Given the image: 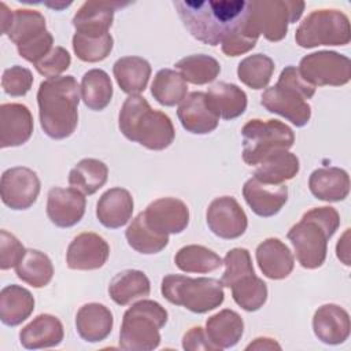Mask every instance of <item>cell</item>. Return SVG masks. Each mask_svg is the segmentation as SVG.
<instances>
[{
    "label": "cell",
    "mask_w": 351,
    "mask_h": 351,
    "mask_svg": "<svg viewBox=\"0 0 351 351\" xmlns=\"http://www.w3.org/2000/svg\"><path fill=\"white\" fill-rule=\"evenodd\" d=\"M184 26L203 44L219 45L245 18L250 1L178 0L173 3Z\"/></svg>",
    "instance_id": "cell-1"
},
{
    "label": "cell",
    "mask_w": 351,
    "mask_h": 351,
    "mask_svg": "<svg viewBox=\"0 0 351 351\" xmlns=\"http://www.w3.org/2000/svg\"><path fill=\"white\" fill-rule=\"evenodd\" d=\"M80 90L73 75H59L44 80L37 90L38 117L44 133L62 140L70 137L78 125Z\"/></svg>",
    "instance_id": "cell-2"
},
{
    "label": "cell",
    "mask_w": 351,
    "mask_h": 351,
    "mask_svg": "<svg viewBox=\"0 0 351 351\" xmlns=\"http://www.w3.org/2000/svg\"><path fill=\"white\" fill-rule=\"evenodd\" d=\"M118 126L128 140L152 151L166 149L176 137L169 115L154 110L140 95L129 96L123 101L118 115Z\"/></svg>",
    "instance_id": "cell-3"
},
{
    "label": "cell",
    "mask_w": 351,
    "mask_h": 351,
    "mask_svg": "<svg viewBox=\"0 0 351 351\" xmlns=\"http://www.w3.org/2000/svg\"><path fill=\"white\" fill-rule=\"evenodd\" d=\"M340 226V215L335 207H314L306 211L287 237L293 245L296 259L304 269L321 267L326 259L328 241Z\"/></svg>",
    "instance_id": "cell-4"
},
{
    "label": "cell",
    "mask_w": 351,
    "mask_h": 351,
    "mask_svg": "<svg viewBox=\"0 0 351 351\" xmlns=\"http://www.w3.org/2000/svg\"><path fill=\"white\" fill-rule=\"evenodd\" d=\"M314 93L315 86L300 75L298 67L287 66L276 85L262 93L261 103L267 111L281 115L296 128H302L311 118V107L307 100Z\"/></svg>",
    "instance_id": "cell-5"
},
{
    "label": "cell",
    "mask_w": 351,
    "mask_h": 351,
    "mask_svg": "<svg viewBox=\"0 0 351 351\" xmlns=\"http://www.w3.org/2000/svg\"><path fill=\"white\" fill-rule=\"evenodd\" d=\"M166 308L149 299H143L129 307L122 318L119 347L128 351H152L160 344L159 330L166 325Z\"/></svg>",
    "instance_id": "cell-6"
},
{
    "label": "cell",
    "mask_w": 351,
    "mask_h": 351,
    "mask_svg": "<svg viewBox=\"0 0 351 351\" xmlns=\"http://www.w3.org/2000/svg\"><path fill=\"white\" fill-rule=\"evenodd\" d=\"M163 298L176 306L204 314L223 303L225 292L221 280L210 277L192 278L182 274H167L162 280Z\"/></svg>",
    "instance_id": "cell-7"
},
{
    "label": "cell",
    "mask_w": 351,
    "mask_h": 351,
    "mask_svg": "<svg viewBox=\"0 0 351 351\" xmlns=\"http://www.w3.org/2000/svg\"><path fill=\"white\" fill-rule=\"evenodd\" d=\"M243 160L256 166L263 158L276 151H288L295 143L293 130L277 119H251L243 129Z\"/></svg>",
    "instance_id": "cell-8"
},
{
    "label": "cell",
    "mask_w": 351,
    "mask_h": 351,
    "mask_svg": "<svg viewBox=\"0 0 351 351\" xmlns=\"http://www.w3.org/2000/svg\"><path fill=\"white\" fill-rule=\"evenodd\" d=\"M350 40V19L344 12L335 8L310 12L295 33L296 44L307 49L318 45H347Z\"/></svg>",
    "instance_id": "cell-9"
},
{
    "label": "cell",
    "mask_w": 351,
    "mask_h": 351,
    "mask_svg": "<svg viewBox=\"0 0 351 351\" xmlns=\"http://www.w3.org/2000/svg\"><path fill=\"white\" fill-rule=\"evenodd\" d=\"M304 1L299 0H255L250 1L251 18L267 41H281L288 32L289 23L300 19Z\"/></svg>",
    "instance_id": "cell-10"
},
{
    "label": "cell",
    "mask_w": 351,
    "mask_h": 351,
    "mask_svg": "<svg viewBox=\"0 0 351 351\" xmlns=\"http://www.w3.org/2000/svg\"><path fill=\"white\" fill-rule=\"evenodd\" d=\"M300 75L313 86H341L351 80V60L336 51H318L302 58Z\"/></svg>",
    "instance_id": "cell-11"
},
{
    "label": "cell",
    "mask_w": 351,
    "mask_h": 351,
    "mask_svg": "<svg viewBox=\"0 0 351 351\" xmlns=\"http://www.w3.org/2000/svg\"><path fill=\"white\" fill-rule=\"evenodd\" d=\"M41 182L36 171L25 166L7 169L0 180V196L11 210H26L32 207L40 193Z\"/></svg>",
    "instance_id": "cell-12"
},
{
    "label": "cell",
    "mask_w": 351,
    "mask_h": 351,
    "mask_svg": "<svg viewBox=\"0 0 351 351\" xmlns=\"http://www.w3.org/2000/svg\"><path fill=\"white\" fill-rule=\"evenodd\" d=\"M206 221L210 230L225 240L243 236L248 226L244 210L232 196L215 197L207 207Z\"/></svg>",
    "instance_id": "cell-13"
},
{
    "label": "cell",
    "mask_w": 351,
    "mask_h": 351,
    "mask_svg": "<svg viewBox=\"0 0 351 351\" xmlns=\"http://www.w3.org/2000/svg\"><path fill=\"white\" fill-rule=\"evenodd\" d=\"M147 225L160 234H177L189 223V208L177 197H159L141 211Z\"/></svg>",
    "instance_id": "cell-14"
},
{
    "label": "cell",
    "mask_w": 351,
    "mask_h": 351,
    "mask_svg": "<svg viewBox=\"0 0 351 351\" xmlns=\"http://www.w3.org/2000/svg\"><path fill=\"white\" fill-rule=\"evenodd\" d=\"M110 255L108 243L93 232L75 236L67 247L66 262L71 270H96L104 266Z\"/></svg>",
    "instance_id": "cell-15"
},
{
    "label": "cell",
    "mask_w": 351,
    "mask_h": 351,
    "mask_svg": "<svg viewBox=\"0 0 351 351\" xmlns=\"http://www.w3.org/2000/svg\"><path fill=\"white\" fill-rule=\"evenodd\" d=\"M86 207V199L75 188H51L47 197V215L51 222L59 228H71L77 225Z\"/></svg>",
    "instance_id": "cell-16"
},
{
    "label": "cell",
    "mask_w": 351,
    "mask_h": 351,
    "mask_svg": "<svg viewBox=\"0 0 351 351\" xmlns=\"http://www.w3.org/2000/svg\"><path fill=\"white\" fill-rule=\"evenodd\" d=\"M128 4L119 1H85L73 16L75 33L88 37L108 34L114 21V12Z\"/></svg>",
    "instance_id": "cell-17"
},
{
    "label": "cell",
    "mask_w": 351,
    "mask_h": 351,
    "mask_svg": "<svg viewBox=\"0 0 351 351\" xmlns=\"http://www.w3.org/2000/svg\"><path fill=\"white\" fill-rule=\"evenodd\" d=\"M33 115L21 103H4L0 106V147H19L33 133Z\"/></svg>",
    "instance_id": "cell-18"
},
{
    "label": "cell",
    "mask_w": 351,
    "mask_h": 351,
    "mask_svg": "<svg viewBox=\"0 0 351 351\" xmlns=\"http://www.w3.org/2000/svg\"><path fill=\"white\" fill-rule=\"evenodd\" d=\"M243 196L250 208L259 217L276 215L288 200V188L284 184H265L255 177L245 181Z\"/></svg>",
    "instance_id": "cell-19"
},
{
    "label": "cell",
    "mask_w": 351,
    "mask_h": 351,
    "mask_svg": "<svg viewBox=\"0 0 351 351\" xmlns=\"http://www.w3.org/2000/svg\"><path fill=\"white\" fill-rule=\"evenodd\" d=\"M351 322L348 313L333 303L318 307L313 317V330L318 340L329 346L344 343L350 336Z\"/></svg>",
    "instance_id": "cell-20"
},
{
    "label": "cell",
    "mask_w": 351,
    "mask_h": 351,
    "mask_svg": "<svg viewBox=\"0 0 351 351\" xmlns=\"http://www.w3.org/2000/svg\"><path fill=\"white\" fill-rule=\"evenodd\" d=\"M256 263L265 277L270 280L287 278L295 266L291 250L280 239L269 237L263 240L255 251Z\"/></svg>",
    "instance_id": "cell-21"
},
{
    "label": "cell",
    "mask_w": 351,
    "mask_h": 351,
    "mask_svg": "<svg viewBox=\"0 0 351 351\" xmlns=\"http://www.w3.org/2000/svg\"><path fill=\"white\" fill-rule=\"evenodd\" d=\"M177 117L182 128L193 134H207L217 129L219 118L210 110L206 93L191 92L180 104Z\"/></svg>",
    "instance_id": "cell-22"
},
{
    "label": "cell",
    "mask_w": 351,
    "mask_h": 351,
    "mask_svg": "<svg viewBox=\"0 0 351 351\" xmlns=\"http://www.w3.org/2000/svg\"><path fill=\"white\" fill-rule=\"evenodd\" d=\"M133 197L125 188L107 189L96 204V217L99 222L108 229L125 226L133 214Z\"/></svg>",
    "instance_id": "cell-23"
},
{
    "label": "cell",
    "mask_w": 351,
    "mask_h": 351,
    "mask_svg": "<svg viewBox=\"0 0 351 351\" xmlns=\"http://www.w3.org/2000/svg\"><path fill=\"white\" fill-rule=\"evenodd\" d=\"M64 337L63 325L52 314H40L19 332V341L27 350L56 347Z\"/></svg>",
    "instance_id": "cell-24"
},
{
    "label": "cell",
    "mask_w": 351,
    "mask_h": 351,
    "mask_svg": "<svg viewBox=\"0 0 351 351\" xmlns=\"http://www.w3.org/2000/svg\"><path fill=\"white\" fill-rule=\"evenodd\" d=\"M112 325V313L101 303H86L80 307L75 315L77 333L88 343H99L107 339Z\"/></svg>",
    "instance_id": "cell-25"
},
{
    "label": "cell",
    "mask_w": 351,
    "mask_h": 351,
    "mask_svg": "<svg viewBox=\"0 0 351 351\" xmlns=\"http://www.w3.org/2000/svg\"><path fill=\"white\" fill-rule=\"evenodd\" d=\"M308 188L318 200L341 202L350 193V176L340 167H319L310 174Z\"/></svg>",
    "instance_id": "cell-26"
},
{
    "label": "cell",
    "mask_w": 351,
    "mask_h": 351,
    "mask_svg": "<svg viewBox=\"0 0 351 351\" xmlns=\"http://www.w3.org/2000/svg\"><path fill=\"white\" fill-rule=\"evenodd\" d=\"M210 110L222 119H234L247 110V95L236 84L217 82L206 93Z\"/></svg>",
    "instance_id": "cell-27"
},
{
    "label": "cell",
    "mask_w": 351,
    "mask_h": 351,
    "mask_svg": "<svg viewBox=\"0 0 351 351\" xmlns=\"http://www.w3.org/2000/svg\"><path fill=\"white\" fill-rule=\"evenodd\" d=\"M112 73L121 90L134 96L145 90L151 77V64L141 56H123L114 63Z\"/></svg>",
    "instance_id": "cell-28"
},
{
    "label": "cell",
    "mask_w": 351,
    "mask_h": 351,
    "mask_svg": "<svg viewBox=\"0 0 351 351\" xmlns=\"http://www.w3.org/2000/svg\"><path fill=\"white\" fill-rule=\"evenodd\" d=\"M244 332V322L239 313L223 308L211 315L206 322V333L219 350L234 347Z\"/></svg>",
    "instance_id": "cell-29"
},
{
    "label": "cell",
    "mask_w": 351,
    "mask_h": 351,
    "mask_svg": "<svg viewBox=\"0 0 351 351\" xmlns=\"http://www.w3.org/2000/svg\"><path fill=\"white\" fill-rule=\"evenodd\" d=\"M149 292L151 282L147 274L136 269H126L117 273L108 285L110 298L119 306H126L137 299L145 298Z\"/></svg>",
    "instance_id": "cell-30"
},
{
    "label": "cell",
    "mask_w": 351,
    "mask_h": 351,
    "mask_svg": "<svg viewBox=\"0 0 351 351\" xmlns=\"http://www.w3.org/2000/svg\"><path fill=\"white\" fill-rule=\"evenodd\" d=\"M34 310L32 292L21 285L11 284L0 292V319L7 326H16L30 317Z\"/></svg>",
    "instance_id": "cell-31"
},
{
    "label": "cell",
    "mask_w": 351,
    "mask_h": 351,
    "mask_svg": "<svg viewBox=\"0 0 351 351\" xmlns=\"http://www.w3.org/2000/svg\"><path fill=\"white\" fill-rule=\"evenodd\" d=\"M300 165L295 154L289 151H276L263 158L255 169L254 177L265 184H282L292 180L299 173Z\"/></svg>",
    "instance_id": "cell-32"
},
{
    "label": "cell",
    "mask_w": 351,
    "mask_h": 351,
    "mask_svg": "<svg viewBox=\"0 0 351 351\" xmlns=\"http://www.w3.org/2000/svg\"><path fill=\"white\" fill-rule=\"evenodd\" d=\"M108 178V167L95 158L81 159L69 173V184L84 195L97 192Z\"/></svg>",
    "instance_id": "cell-33"
},
{
    "label": "cell",
    "mask_w": 351,
    "mask_h": 351,
    "mask_svg": "<svg viewBox=\"0 0 351 351\" xmlns=\"http://www.w3.org/2000/svg\"><path fill=\"white\" fill-rule=\"evenodd\" d=\"M47 32L45 18L36 10H15L12 11L11 22L4 32L8 38L16 45H25Z\"/></svg>",
    "instance_id": "cell-34"
},
{
    "label": "cell",
    "mask_w": 351,
    "mask_h": 351,
    "mask_svg": "<svg viewBox=\"0 0 351 351\" xmlns=\"http://www.w3.org/2000/svg\"><path fill=\"white\" fill-rule=\"evenodd\" d=\"M112 97V82L101 69L88 70L81 80V99L93 111L104 110Z\"/></svg>",
    "instance_id": "cell-35"
},
{
    "label": "cell",
    "mask_w": 351,
    "mask_h": 351,
    "mask_svg": "<svg viewBox=\"0 0 351 351\" xmlns=\"http://www.w3.org/2000/svg\"><path fill=\"white\" fill-rule=\"evenodd\" d=\"M18 278L33 288L48 285L53 277V266L49 256L38 250H26L23 258L15 266Z\"/></svg>",
    "instance_id": "cell-36"
},
{
    "label": "cell",
    "mask_w": 351,
    "mask_h": 351,
    "mask_svg": "<svg viewBox=\"0 0 351 351\" xmlns=\"http://www.w3.org/2000/svg\"><path fill=\"white\" fill-rule=\"evenodd\" d=\"M174 263L185 273L203 274L219 269L223 265V259L204 245L189 244L177 251Z\"/></svg>",
    "instance_id": "cell-37"
},
{
    "label": "cell",
    "mask_w": 351,
    "mask_h": 351,
    "mask_svg": "<svg viewBox=\"0 0 351 351\" xmlns=\"http://www.w3.org/2000/svg\"><path fill=\"white\" fill-rule=\"evenodd\" d=\"M188 84L182 75L171 69L159 70L151 84V95L166 107H173L186 97Z\"/></svg>",
    "instance_id": "cell-38"
},
{
    "label": "cell",
    "mask_w": 351,
    "mask_h": 351,
    "mask_svg": "<svg viewBox=\"0 0 351 351\" xmlns=\"http://www.w3.org/2000/svg\"><path fill=\"white\" fill-rule=\"evenodd\" d=\"M174 66L182 78L193 85L210 84L218 77L221 71L219 62L215 58L204 53L185 56L180 59Z\"/></svg>",
    "instance_id": "cell-39"
},
{
    "label": "cell",
    "mask_w": 351,
    "mask_h": 351,
    "mask_svg": "<svg viewBox=\"0 0 351 351\" xmlns=\"http://www.w3.org/2000/svg\"><path fill=\"white\" fill-rule=\"evenodd\" d=\"M128 244L137 252L151 255L160 252L169 244V236L152 230L140 213L125 232Z\"/></svg>",
    "instance_id": "cell-40"
},
{
    "label": "cell",
    "mask_w": 351,
    "mask_h": 351,
    "mask_svg": "<svg viewBox=\"0 0 351 351\" xmlns=\"http://www.w3.org/2000/svg\"><path fill=\"white\" fill-rule=\"evenodd\" d=\"M230 289L236 304L245 311H256L267 300V285L262 278L255 276V271L239 278Z\"/></svg>",
    "instance_id": "cell-41"
},
{
    "label": "cell",
    "mask_w": 351,
    "mask_h": 351,
    "mask_svg": "<svg viewBox=\"0 0 351 351\" xmlns=\"http://www.w3.org/2000/svg\"><path fill=\"white\" fill-rule=\"evenodd\" d=\"M274 73V62L265 53H254L244 58L237 66L239 80L251 89H263L269 85Z\"/></svg>",
    "instance_id": "cell-42"
},
{
    "label": "cell",
    "mask_w": 351,
    "mask_h": 351,
    "mask_svg": "<svg viewBox=\"0 0 351 351\" xmlns=\"http://www.w3.org/2000/svg\"><path fill=\"white\" fill-rule=\"evenodd\" d=\"M259 32L251 18V11L248 7V14L241 21V23L221 43L222 52L226 56H239L251 51L259 37Z\"/></svg>",
    "instance_id": "cell-43"
},
{
    "label": "cell",
    "mask_w": 351,
    "mask_h": 351,
    "mask_svg": "<svg viewBox=\"0 0 351 351\" xmlns=\"http://www.w3.org/2000/svg\"><path fill=\"white\" fill-rule=\"evenodd\" d=\"M112 47L114 40L110 33L101 37H88L80 33H74L73 36V51L82 62H101L110 55Z\"/></svg>",
    "instance_id": "cell-44"
},
{
    "label": "cell",
    "mask_w": 351,
    "mask_h": 351,
    "mask_svg": "<svg viewBox=\"0 0 351 351\" xmlns=\"http://www.w3.org/2000/svg\"><path fill=\"white\" fill-rule=\"evenodd\" d=\"M223 265L225 271L222 274L221 282L228 288H230L243 276L254 273L252 259L247 248H233L228 251L223 258Z\"/></svg>",
    "instance_id": "cell-45"
},
{
    "label": "cell",
    "mask_w": 351,
    "mask_h": 351,
    "mask_svg": "<svg viewBox=\"0 0 351 351\" xmlns=\"http://www.w3.org/2000/svg\"><path fill=\"white\" fill-rule=\"evenodd\" d=\"M33 85V74L29 69L15 64L4 70L1 77V88L4 93L12 97L25 96Z\"/></svg>",
    "instance_id": "cell-46"
},
{
    "label": "cell",
    "mask_w": 351,
    "mask_h": 351,
    "mask_svg": "<svg viewBox=\"0 0 351 351\" xmlns=\"http://www.w3.org/2000/svg\"><path fill=\"white\" fill-rule=\"evenodd\" d=\"M70 64H71L70 53L63 47L58 45V47H53L47 56H44L40 62H37L34 67L41 75L47 78H53V77H59L63 71H66L70 67Z\"/></svg>",
    "instance_id": "cell-47"
},
{
    "label": "cell",
    "mask_w": 351,
    "mask_h": 351,
    "mask_svg": "<svg viewBox=\"0 0 351 351\" xmlns=\"http://www.w3.org/2000/svg\"><path fill=\"white\" fill-rule=\"evenodd\" d=\"M26 248L22 243L10 232L0 230V269L8 270L15 267L23 258Z\"/></svg>",
    "instance_id": "cell-48"
},
{
    "label": "cell",
    "mask_w": 351,
    "mask_h": 351,
    "mask_svg": "<svg viewBox=\"0 0 351 351\" xmlns=\"http://www.w3.org/2000/svg\"><path fill=\"white\" fill-rule=\"evenodd\" d=\"M52 48H53V37L48 30L40 34L38 37H36L34 40H32L30 43L16 47L19 56L33 64H36L44 56H47Z\"/></svg>",
    "instance_id": "cell-49"
},
{
    "label": "cell",
    "mask_w": 351,
    "mask_h": 351,
    "mask_svg": "<svg viewBox=\"0 0 351 351\" xmlns=\"http://www.w3.org/2000/svg\"><path fill=\"white\" fill-rule=\"evenodd\" d=\"M182 348L186 351H218L219 348L213 344L202 326H193L182 336Z\"/></svg>",
    "instance_id": "cell-50"
},
{
    "label": "cell",
    "mask_w": 351,
    "mask_h": 351,
    "mask_svg": "<svg viewBox=\"0 0 351 351\" xmlns=\"http://www.w3.org/2000/svg\"><path fill=\"white\" fill-rule=\"evenodd\" d=\"M348 234H350V229H346L344 234L341 239H339V243L336 245V252H337V258L346 265L350 266V247H348Z\"/></svg>",
    "instance_id": "cell-51"
},
{
    "label": "cell",
    "mask_w": 351,
    "mask_h": 351,
    "mask_svg": "<svg viewBox=\"0 0 351 351\" xmlns=\"http://www.w3.org/2000/svg\"><path fill=\"white\" fill-rule=\"evenodd\" d=\"M247 351L250 350H281V346L270 337H258L252 343L245 347Z\"/></svg>",
    "instance_id": "cell-52"
},
{
    "label": "cell",
    "mask_w": 351,
    "mask_h": 351,
    "mask_svg": "<svg viewBox=\"0 0 351 351\" xmlns=\"http://www.w3.org/2000/svg\"><path fill=\"white\" fill-rule=\"evenodd\" d=\"M48 7H52V8H55V10H60V8H63V7H67V5H70L71 4V1L70 3H51V1H47L45 3Z\"/></svg>",
    "instance_id": "cell-53"
}]
</instances>
